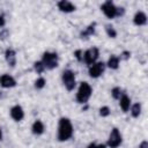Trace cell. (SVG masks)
Returning <instances> with one entry per match:
<instances>
[{
    "mask_svg": "<svg viewBox=\"0 0 148 148\" xmlns=\"http://www.w3.org/2000/svg\"><path fill=\"white\" fill-rule=\"evenodd\" d=\"M74 128L73 124L69 118L67 117H61L58 123V131H57V139L58 141H67L73 136Z\"/></svg>",
    "mask_w": 148,
    "mask_h": 148,
    "instance_id": "1",
    "label": "cell"
},
{
    "mask_svg": "<svg viewBox=\"0 0 148 148\" xmlns=\"http://www.w3.org/2000/svg\"><path fill=\"white\" fill-rule=\"evenodd\" d=\"M57 6H58V9L62 13H72L76 9L75 5L72 3L69 0H59Z\"/></svg>",
    "mask_w": 148,
    "mask_h": 148,
    "instance_id": "11",
    "label": "cell"
},
{
    "mask_svg": "<svg viewBox=\"0 0 148 148\" xmlns=\"http://www.w3.org/2000/svg\"><path fill=\"white\" fill-rule=\"evenodd\" d=\"M133 23L135 25H138V27L146 25V23H147V15H146V13L141 12V10L136 12L134 14V16H133Z\"/></svg>",
    "mask_w": 148,
    "mask_h": 148,
    "instance_id": "12",
    "label": "cell"
},
{
    "mask_svg": "<svg viewBox=\"0 0 148 148\" xmlns=\"http://www.w3.org/2000/svg\"><path fill=\"white\" fill-rule=\"evenodd\" d=\"M119 64H120V58H119L118 56L112 54V56H110V57H109L108 62H106L105 65H106L110 69H118Z\"/></svg>",
    "mask_w": 148,
    "mask_h": 148,
    "instance_id": "17",
    "label": "cell"
},
{
    "mask_svg": "<svg viewBox=\"0 0 148 148\" xmlns=\"http://www.w3.org/2000/svg\"><path fill=\"white\" fill-rule=\"evenodd\" d=\"M34 69L37 74H42L44 71H45V67L42 62V60H38V61H35L34 62Z\"/></svg>",
    "mask_w": 148,
    "mask_h": 148,
    "instance_id": "21",
    "label": "cell"
},
{
    "mask_svg": "<svg viewBox=\"0 0 148 148\" xmlns=\"http://www.w3.org/2000/svg\"><path fill=\"white\" fill-rule=\"evenodd\" d=\"M105 67H106V65H105L103 61H95L94 64L89 65L88 74H89L90 77H92V79H97V77H99V76L104 73Z\"/></svg>",
    "mask_w": 148,
    "mask_h": 148,
    "instance_id": "7",
    "label": "cell"
},
{
    "mask_svg": "<svg viewBox=\"0 0 148 148\" xmlns=\"http://www.w3.org/2000/svg\"><path fill=\"white\" fill-rule=\"evenodd\" d=\"M82 56H83V51L82 50H75L74 51V57L76 58L77 61H82Z\"/></svg>",
    "mask_w": 148,
    "mask_h": 148,
    "instance_id": "24",
    "label": "cell"
},
{
    "mask_svg": "<svg viewBox=\"0 0 148 148\" xmlns=\"http://www.w3.org/2000/svg\"><path fill=\"white\" fill-rule=\"evenodd\" d=\"M5 59H6V62L10 66V67H14L16 65V52L14 49H7L5 51Z\"/></svg>",
    "mask_w": 148,
    "mask_h": 148,
    "instance_id": "13",
    "label": "cell"
},
{
    "mask_svg": "<svg viewBox=\"0 0 148 148\" xmlns=\"http://www.w3.org/2000/svg\"><path fill=\"white\" fill-rule=\"evenodd\" d=\"M118 101H119V106L123 110V112H128L130 106H131V98L125 92H123Z\"/></svg>",
    "mask_w": 148,
    "mask_h": 148,
    "instance_id": "14",
    "label": "cell"
},
{
    "mask_svg": "<svg viewBox=\"0 0 148 148\" xmlns=\"http://www.w3.org/2000/svg\"><path fill=\"white\" fill-rule=\"evenodd\" d=\"M6 25V18H5V14L1 13L0 14V28H3Z\"/></svg>",
    "mask_w": 148,
    "mask_h": 148,
    "instance_id": "26",
    "label": "cell"
},
{
    "mask_svg": "<svg viewBox=\"0 0 148 148\" xmlns=\"http://www.w3.org/2000/svg\"><path fill=\"white\" fill-rule=\"evenodd\" d=\"M98 57H99V50L96 46H92V47H90L83 52L82 61L86 62L87 65H91L95 61H97Z\"/></svg>",
    "mask_w": 148,
    "mask_h": 148,
    "instance_id": "8",
    "label": "cell"
},
{
    "mask_svg": "<svg viewBox=\"0 0 148 148\" xmlns=\"http://www.w3.org/2000/svg\"><path fill=\"white\" fill-rule=\"evenodd\" d=\"M2 139V131H1V128H0V140Z\"/></svg>",
    "mask_w": 148,
    "mask_h": 148,
    "instance_id": "28",
    "label": "cell"
},
{
    "mask_svg": "<svg viewBox=\"0 0 148 148\" xmlns=\"http://www.w3.org/2000/svg\"><path fill=\"white\" fill-rule=\"evenodd\" d=\"M130 57H131V53H130L128 51H124L119 58H120V59H128Z\"/></svg>",
    "mask_w": 148,
    "mask_h": 148,
    "instance_id": "27",
    "label": "cell"
},
{
    "mask_svg": "<svg viewBox=\"0 0 148 148\" xmlns=\"http://www.w3.org/2000/svg\"><path fill=\"white\" fill-rule=\"evenodd\" d=\"M8 30L6 28H2V30L0 31V39H6V37L8 36Z\"/></svg>",
    "mask_w": 148,
    "mask_h": 148,
    "instance_id": "25",
    "label": "cell"
},
{
    "mask_svg": "<svg viewBox=\"0 0 148 148\" xmlns=\"http://www.w3.org/2000/svg\"><path fill=\"white\" fill-rule=\"evenodd\" d=\"M9 114H10V117H12V119L14 121H21L24 118V110H23V108L21 105L16 104V105L10 108Z\"/></svg>",
    "mask_w": 148,
    "mask_h": 148,
    "instance_id": "9",
    "label": "cell"
},
{
    "mask_svg": "<svg viewBox=\"0 0 148 148\" xmlns=\"http://www.w3.org/2000/svg\"><path fill=\"white\" fill-rule=\"evenodd\" d=\"M104 29H105L106 35H108L110 38H116V37H117V31H116V29L113 28V25H111V24H106Z\"/></svg>",
    "mask_w": 148,
    "mask_h": 148,
    "instance_id": "20",
    "label": "cell"
},
{
    "mask_svg": "<svg viewBox=\"0 0 148 148\" xmlns=\"http://www.w3.org/2000/svg\"><path fill=\"white\" fill-rule=\"evenodd\" d=\"M35 88L37 89V90H40V89H43L45 86H46V80H45V77H43V76H39V77H37L36 79V81H35Z\"/></svg>",
    "mask_w": 148,
    "mask_h": 148,
    "instance_id": "19",
    "label": "cell"
},
{
    "mask_svg": "<svg viewBox=\"0 0 148 148\" xmlns=\"http://www.w3.org/2000/svg\"><path fill=\"white\" fill-rule=\"evenodd\" d=\"M123 142V135L120 133V131L117 128V127H113L109 134V139H108V142H106V146L109 147H112V148H116V147H119Z\"/></svg>",
    "mask_w": 148,
    "mask_h": 148,
    "instance_id": "6",
    "label": "cell"
},
{
    "mask_svg": "<svg viewBox=\"0 0 148 148\" xmlns=\"http://www.w3.org/2000/svg\"><path fill=\"white\" fill-rule=\"evenodd\" d=\"M110 113H111V110L109 106L104 105V106L99 108V116L101 117H108V116H110Z\"/></svg>",
    "mask_w": 148,
    "mask_h": 148,
    "instance_id": "23",
    "label": "cell"
},
{
    "mask_svg": "<svg viewBox=\"0 0 148 148\" xmlns=\"http://www.w3.org/2000/svg\"><path fill=\"white\" fill-rule=\"evenodd\" d=\"M0 86L2 88H6V89L13 88L16 86V80L9 74H2L0 76Z\"/></svg>",
    "mask_w": 148,
    "mask_h": 148,
    "instance_id": "10",
    "label": "cell"
},
{
    "mask_svg": "<svg viewBox=\"0 0 148 148\" xmlns=\"http://www.w3.org/2000/svg\"><path fill=\"white\" fill-rule=\"evenodd\" d=\"M45 131V125L42 120H35L31 125V132L35 135H42Z\"/></svg>",
    "mask_w": 148,
    "mask_h": 148,
    "instance_id": "15",
    "label": "cell"
},
{
    "mask_svg": "<svg viewBox=\"0 0 148 148\" xmlns=\"http://www.w3.org/2000/svg\"><path fill=\"white\" fill-rule=\"evenodd\" d=\"M95 29H96V22H92V23H90L88 27H86V28L81 31L80 37H81V38H88V37H90V36H92V35L95 34Z\"/></svg>",
    "mask_w": 148,
    "mask_h": 148,
    "instance_id": "16",
    "label": "cell"
},
{
    "mask_svg": "<svg viewBox=\"0 0 148 148\" xmlns=\"http://www.w3.org/2000/svg\"><path fill=\"white\" fill-rule=\"evenodd\" d=\"M101 10L103 12V14L108 17V18H114L117 16H123L125 13V9L123 7H117L112 0H106L102 6H101Z\"/></svg>",
    "mask_w": 148,
    "mask_h": 148,
    "instance_id": "2",
    "label": "cell"
},
{
    "mask_svg": "<svg viewBox=\"0 0 148 148\" xmlns=\"http://www.w3.org/2000/svg\"><path fill=\"white\" fill-rule=\"evenodd\" d=\"M91 95H92V88L88 82L84 81V82L80 83L77 91H76V95H75V98H76L77 103L86 104L89 101V98L91 97Z\"/></svg>",
    "mask_w": 148,
    "mask_h": 148,
    "instance_id": "3",
    "label": "cell"
},
{
    "mask_svg": "<svg viewBox=\"0 0 148 148\" xmlns=\"http://www.w3.org/2000/svg\"><path fill=\"white\" fill-rule=\"evenodd\" d=\"M61 81L64 87L68 90L72 91L76 87V79H75V73L72 69H65L61 73Z\"/></svg>",
    "mask_w": 148,
    "mask_h": 148,
    "instance_id": "5",
    "label": "cell"
},
{
    "mask_svg": "<svg viewBox=\"0 0 148 148\" xmlns=\"http://www.w3.org/2000/svg\"><path fill=\"white\" fill-rule=\"evenodd\" d=\"M42 62H43L45 69H54L56 67H58L59 57H58L57 52L46 51L42 56Z\"/></svg>",
    "mask_w": 148,
    "mask_h": 148,
    "instance_id": "4",
    "label": "cell"
},
{
    "mask_svg": "<svg viewBox=\"0 0 148 148\" xmlns=\"http://www.w3.org/2000/svg\"><path fill=\"white\" fill-rule=\"evenodd\" d=\"M121 94H123V89L120 87H113L111 89V96L114 99H119V97L121 96Z\"/></svg>",
    "mask_w": 148,
    "mask_h": 148,
    "instance_id": "22",
    "label": "cell"
},
{
    "mask_svg": "<svg viewBox=\"0 0 148 148\" xmlns=\"http://www.w3.org/2000/svg\"><path fill=\"white\" fill-rule=\"evenodd\" d=\"M128 111L131 112V116H132L133 118H138V117L141 114V104H140V103L131 104Z\"/></svg>",
    "mask_w": 148,
    "mask_h": 148,
    "instance_id": "18",
    "label": "cell"
}]
</instances>
